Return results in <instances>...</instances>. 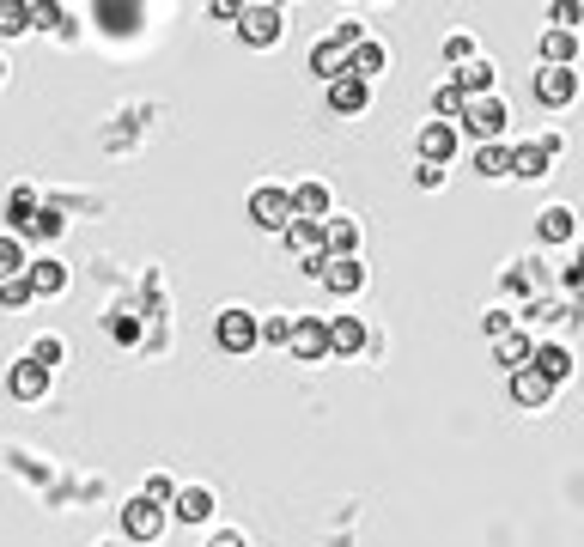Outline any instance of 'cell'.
Here are the masks:
<instances>
[{"instance_id": "obj_1", "label": "cell", "mask_w": 584, "mask_h": 547, "mask_svg": "<svg viewBox=\"0 0 584 547\" xmlns=\"http://www.w3.org/2000/svg\"><path fill=\"white\" fill-rule=\"evenodd\" d=\"M165 517H171L165 505H153V499L140 493V499L122 505V535H128V541H159V535H165Z\"/></svg>"}, {"instance_id": "obj_2", "label": "cell", "mask_w": 584, "mask_h": 547, "mask_svg": "<svg viewBox=\"0 0 584 547\" xmlns=\"http://www.w3.org/2000/svg\"><path fill=\"white\" fill-rule=\"evenodd\" d=\"M250 219H256L262 231H286V225H292V189H274V183L256 189V195H250Z\"/></svg>"}, {"instance_id": "obj_3", "label": "cell", "mask_w": 584, "mask_h": 547, "mask_svg": "<svg viewBox=\"0 0 584 547\" xmlns=\"http://www.w3.org/2000/svg\"><path fill=\"white\" fill-rule=\"evenodd\" d=\"M530 86H536V104H548V110H566V104L578 98V73H572V67H542Z\"/></svg>"}, {"instance_id": "obj_4", "label": "cell", "mask_w": 584, "mask_h": 547, "mask_svg": "<svg viewBox=\"0 0 584 547\" xmlns=\"http://www.w3.org/2000/svg\"><path fill=\"white\" fill-rule=\"evenodd\" d=\"M457 128H469V134L487 146V140H499V128H505V104H499V98H469Z\"/></svg>"}, {"instance_id": "obj_5", "label": "cell", "mask_w": 584, "mask_h": 547, "mask_svg": "<svg viewBox=\"0 0 584 547\" xmlns=\"http://www.w3.org/2000/svg\"><path fill=\"white\" fill-rule=\"evenodd\" d=\"M256 341H262V323L250 310H219V347L226 353H250Z\"/></svg>"}, {"instance_id": "obj_6", "label": "cell", "mask_w": 584, "mask_h": 547, "mask_svg": "<svg viewBox=\"0 0 584 547\" xmlns=\"http://www.w3.org/2000/svg\"><path fill=\"white\" fill-rule=\"evenodd\" d=\"M292 353H299L305 365L329 359V323H317V317H292Z\"/></svg>"}, {"instance_id": "obj_7", "label": "cell", "mask_w": 584, "mask_h": 547, "mask_svg": "<svg viewBox=\"0 0 584 547\" xmlns=\"http://www.w3.org/2000/svg\"><path fill=\"white\" fill-rule=\"evenodd\" d=\"M451 152H457V122H426V128H420V165H438V171H445Z\"/></svg>"}, {"instance_id": "obj_8", "label": "cell", "mask_w": 584, "mask_h": 547, "mask_svg": "<svg viewBox=\"0 0 584 547\" xmlns=\"http://www.w3.org/2000/svg\"><path fill=\"white\" fill-rule=\"evenodd\" d=\"M238 31H244V43L268 49V43L280 37V7H244V13H238Z\"/></svg>"}, {"instance_id": "obj_9", "label": "cell", "mask_w": 584, "mask_h": 547, "mask_svg": "<svg viewBox=\"0 0 584 547\" xmlns=\"http://www.w3.org/2000/svg\"><path fill=\"white\" fill-rule=\"evenodd\" d=\"M554 396V383L536 371V365H524V371H511V402H518V408H542Z\"/></svg>"}, {"instance_id": "obj_10", "label": "cell", "mask_w": 584, "mask_h": 547, "mask_svg": "<svg viewBox=\"0 0 584 547\" xmlns=\"http://www.w3.org/2000/svg\"><path fill=\"white\" fill-rule=\"evenodd\" d=\"M7 389L19 402H37V396H49V371L37 365V359H19L13 371H7Z\"/></svg>"}, {"instance_id": "obj_11", "label": "cell", "mask_w": 584, "mask_h": 547, "mask_svg": "<svg viewBox=\"0 0 584 547\" xmlns=\"http://www.w3.org/2000/svg\"><path fill=\"white\" fill-rule=\"evenodd\" d=\"M384 67H390V49L372 43V37H365L359 49H347V73H353V80H365V86H372V73H384Z\"/></svg>"}, {"instance_id": "obj_12", "label": "cell", "mask_w": 584, "mask_h": 547, "mask_svg": "<svg viewBox=\"0 0 584 547\" xmlns=\"http://www.w3.org/2000/svg\"><path fill=\"white\" fill-rule=\"evenodd\" d=\"M365 98H372V86L353 80V73H341V80L329 86V110H335V116H359V110H365Z\"/></svg>"}, {"instance_id": "obj_13", "label": "cell", "mask_w": 584, "mask_h": 547, "mask_svg": "<svg viewBox=\"0 0 584 547\" xmlns=\"http://www.w3.org/2000/svg\"><path fill=\"white\" fill-rule=\"evenodd\" d=\"M280 238H286V250H299V262H305V256H329V250H323V225H317V219H292Z\"/></svg>"}, {"instance_id": "obj_14", "label": "cell", "mask_w": 584, "mask_h": 547, "mask_svg": "<svg viewBox=\"0 0 584 547\" xmlns=\"http://www.w3.org/2000/svg\"><path fill=\"white\" fill-rule=\"evenodd\" d=\"M457 92H463V98H493V61H481V55L463 61V67H457Z\"/></svg>"}, {"instance_id": "obj_15", "label": "cell", "mask_w": 584, "mask_h": 547, "mask_svg": "<svg viewBox=\"0 0 584 547\" xmlns=\"http://www.w3.org/2000/svg\"><path fill=\"white\" fill-rule=\"evenodd\" d=\"M323 286H329V292H359V286H365V268H359V256H329V268H323Z\"/></svg>"}, {"instance_id": "obj_16", "label": "cell", "mask_w": 584, "mask_h": 547, "mask_svg": "<svg viewBox=\"0 0 584 547\" xmlns=\"http://www.w3.org/2000/svg\"><path fill=\"white\" fill-rule=\"evenodd\" d=\"M311 73H323V86H335L341 73H347V49H341L335 37H323V43L311 49Z\"/></svg>"}, {"instance_id": "obj_17", "label": "cell", "mask_w": 584, "mask_h": 547, "mask_svg": "<svg viewBox=\"0 0 584 547\" xmlns=\"http://www.w3.org/2000/svg\"><path fill=\"white\" fill-rule=\"evenodd\" d=\"M323 213H329V189L323 183H299V189H292V219H317L323 225Z\"/></svg>"}, {"instance_id": "obj_18", "label": "cell", "mask_w": 584, "mask_h": 547, "mask_svg": "<svg viewBox=\"0 0 584 547\" xmlns=\"http://www.w3.org/2000/svg\"><path fill=\"white\" fill-rule=\"evenodd\" d=\"M493 353H499V365H511V371H524V365L536 359V341H530V335H518V329H511V335H499V341H493Z\"/></svg>"}, {"instance_id": "obj_19", "label": "cell", "mask_w": 584, "mask_h": 547, "mask_svg": "<svg viewBox=\"0 0 584 547\" xmlns=\"http://www.w3.org/2000/svg\"><path fill=\"white\" fill-rule=\"evenodd\" d=\"M365 341H372V335H365L359 317H335V323H329V353H359Z\"/></svg>"}, {"instance_id": "obj_20", "label": "cell", "mask_w": 584, "mask_h": 547, "mask_svg": "<svg viewBox=\"0 0 584 547\" xmlns=\"http://www.w3.org/2000/svg\"><path fill=\"white\" fill-rule=\"evenodd\" d=\"M323 250L329 256H353L359 250V225L353 219H323Z\"/></svg>"}, {"instance_id": "obj_21", "label": "cell", "mask_w": 584, "mask_h": 547, "mask_svg": "<svg viewBox=\"0 0 584 547\" xmlns=\"http://www.w3.org/2000/svg\"><path fill=\"white\" fill-rule=\"evenodd\" d=\"M171 517H183V523H207V517H213V493H207V487H183L177 505H171Z\"/></svg>"}, {"instance_id": "obj_22", "label": "cell", "mask_w": 584, "mask_h": 547, "mask_svg": "<svg viewBox=\"0 0 584 547\" xmlns=\"http://www.w3.org/2000/svg\"><path fill=\"white\" fill-rule=\"evenodd\" d=\"M548 159H554V152L542 140L536 146H518V152H511V177H530L536 183V177H548Z\"/></svg>"}, {"instance_id": "obj_23", "label": "cell", "mask_w": 584, "mask_h": 547, "mask_svg": "<svg viewBox=\"0 0 584 547\" xmlns=\"http://www.w3.org/2000/svg\"><path fill=\"white\" fill-rule=\"evenodd\" d=\"M25 274H31V286H37V298H55V292L67 286V268H61L55 256H43V262H31Z\"/></svg>"}, {"instance_id": "obj_24", "label": "cell", "mask_w": 584, "mask_h": 547, "mask_svg": "<svg viewBox=\"0 0 584 547\" xmlns=\"http://www.w3.org/2000/svg\"><path fill=\"white\" fill-rule=\"evenodd\" d=\"M572 55H578V31H548L542 37V61L548 67H572Z\"/></svg>"}, {"instance_id": "obj_25", "label": "cell", "mask_w": 584, "mask_h": 547, "mask_svg": "<svg viewBox=\"0 0 584 547\" xmlns=\"http://www.w3.org/2000/svg\"><path fill=\"white\" fill-rule=\"evenodd\" d=\"M475 171H481V177H511V146L487 140V146L475 152Z\"/></svg>"}, {"instance_id": "obj_26", "label": "cell", "mask_w": 584, "mask_h": 547, "mask_svg": "<svg viewBox=\"0 0 584 547\" xmlns=\"http://www.w3.org/2000/svg\"><path fill=\"white\" fill-rule=\"evenodd\" d=\"M530 365H536L548 383H560V377L572 371V353H566V347H536V359H530Z\"/></svg>"}, {"instance_id": "obj_27", "label": "cell", "mask_w": 584, "mask_h": 547, "mask_svg": "<svg viewBox=\"0 0 584 547\" xmlns=\"http://www.w3.org/2000/svg\"><path fill=\"white\" fill-rule=\"evenodd\" d=\"M31 31V0H0V37Z\"/></svg>"}, {"instance_id": "obj_28", "label": "cell", "mask_w": 584, "mask_h": 547, "mask_svg": "<svg viewBox=\"0 0 584 547\" xmlns=\"http://www.w3.org/2000/svg\"><path fill=\"white\" fill-rule=\"evenodd\" d=\"M536 231H542V244H566V238H572V231H578V225H572V213H566V207H548Z\"/></svg>"}, {"instance_id": "obj_29", "label": "cell", "mask_w": 584, "mask_h": 547, "mask_svg": "<svg viewBox=\"0 0 584 547\" xmlns=\"http://www.w3.org/2000/svg\"><path fill=\"white\" fill-rule=\"evenodd\" d=\"M31 262H25V250H19V238L13 231H0V280H19Z\"/></svg>"}, {"instance_id": "obj_30", "label": "cell", "mask_w": 584, "mask_h": 547, "mask_svg": "<svg viewBox=\"0 0 584 547\" xmlns=\"http://www.w3.org/2000/svg\"><path fill=\"white\" fill-rule=\"evenodd\" d=\"M463 104H469V98L457 92V80H445V86H438V92H432V110H438V116H445V122H463Z\"/></svg>"}, {"instance_id": "obj_31", "label": "cell", "mask_w": 584, "mask_h": 547, "mask_svg": "<svg viewBox=\"0 0 584 547\" xmlns=\"http://www.w3.org/2000/svg\"><path fill=\"white\" fill-rule=\"evenodd\" d=\"M31 219H37V195H31V189H19V195H13V207H7V225H13V238H19V231H25Z\"/></svg>"}, {"instance_id": "obj_32", "label": "cell", "mask_w": 584, "mask_h": 547, "mask_svg": "<svg viewBox=\"0 0 584 547\" xmlns=\"http://www.w3.org/2000/svg\"><path fill=\"white\" fill-rule=\"evenodd\" d=\"M25 231H31V238H61L67 219H61V207H37V219H31Z\"/></svg>"}, {"instance_id": "obj_33", "label": "cell", "mask_w": 584, "mask_h": 547, "mask_svg": "<svg viewBox=\"0 0 584 547\" xmlns=\"http://www.w3.org/2000/svg\"><path fill=\"white\" fill-rule=\"evenodd\" d=\"M0 298H7L13 310H19V304H31V298H37V286H31V274H19V280H0Z\"/></svg>"}, {"instance_id": "obj_34", "label": "cell", "mask_w": 584, "mask_h": 547, "mask_svg": "<svg viewBox=\"0 0 584 547\" xmlns=\"http://www.w3.org/2000/svg\"><path fill=\"white\" fill-rule=\"evenodd\" d=\"M262 341H268V347H292V323H286V317H268V323H262Z\"/></svg>"}, {"instance_id": "obj_35", "label": "cell", "mask_w": 584, "mask_h": 547, "mask_svg": "<svg viewBox=\"0 0 584 547\" xmlns=\"http://www.w3.org/2000/svg\"><path fill=\"white\" fill-rule=\"evenodd\" d=\"M31 359H37L43 371H55V365H61V341H55V335H43V341L31 347Z\"/></svg>"}, {"instance_id": "obj_36", "label": "cell", "mask_w": 584, "mask_h": 547, "mask_svg": "<svg viewBox=\"0 0 584 547\" xmlns=\"http://www.w3.org/2000/svg\"><path fill=\"white\" fill-rule=\"evenodd\" d=\"M146 499H153V505H177V487L165 475H153V481H146Z\"/></svg>"}, {"instance_id": "obj_37", "label": "cell", "mask_w": 584, "mask_h": 547, "mask_svg": "<svg viewBox=\"0 0 584 547\" xmlns=\"http://www.w3.org/2000/svg\"><path fill=\"white\" fill-rule=\"evenodd\" d=\"M335 43H341V49H359V43H365V25H353V19L335 25Z\"/></svg>"}, {"instance_id": "obj_38", "label": "cell", "mask_w": 584, "mask_h": 547, "mask_svg": "<svg viewBox=\"0 0 584 547\" xmlns=\"http://www.w3.org/2000/svg\"><path fill=\"white\" fill-rule=\"evenodd\" d=\"M481 329L499 341V335H511V317H505V310H487V317H481Z\"/></svg>"}, {"instance_id": "obj_39", "label": "cell", "mask_w": 584, "mask_h": 547, "mask_svg": "<svg viewBox=\"0 0 584 547\" xmlns=\"http://www.w3.org/2000/svg\"><path fill=\"white\" fill-rule=\"evenodd\" d=\"M445 55L463 67V61H475V43H469V37H451V43H445Z\"/></svg>"}, {"instance_id": "obj_40", "label": "cell", "mask_w": 584, "mask_h": 547, "mask_svg": "<svg viewBox=\"0 0 584 547\" xmlns=\"http://www.w3.org/2000/svg\"><path fill=\"white\" fill-rule=\"evenodd\" d=\"M116 341L134 347V341H140V323H134V317H116Z\"/></svg>"}, {"instance_id": "obj_41", "label": "cell", "mask_w": 584, "mask_h": 547, "mask_svg": "<svg viewBox=\"0 0 584 547\" xmlns=\"http://www.w3.org/2000/svg\"><path fill=\"white\" fill-rule=\"evenodd\" d=\"M554 19H560V25H578V19H584V7H578V0H560Z\"/></svg>"}, {"instance_id": "obj_42", "label": "cell", "mask_w": 584, "mask_h": 547, "mask_svg": "<svg viewBox=\"0 0 584 547\" xmlns=\"http://www.w3.org/2000/svg\"><path fill=\"white\" fill-rule=\"evenodd\" d=\"M414 183H420V189H438V183H445V171H438V165H420Z\"/></svg>"}, {"instance_id": "obj_43", "label": "cell", "mask_w": 584, "mask_h": 547, "mask_svg": "<svg viewBox=\"0 0 584 547\" xmlns=\"http://www.w3.org/2000/svg\"><path fill=\"white\" fill-rule=\"evenodd\" d=\"M31 25H43V31L61 25V7H31Z\"/></svg>"}, {"instance_id": "obj_44", "label": "cell", "mask_w": 584, "mask_h": 547, "mask_svg": "<svg viewBox=\"0 0 584 547\" xmlns=\"http://www.w3.org/2000/svg\"><path fill=\"white\" fill-rule=\"evenodd\" d=\"M207 547H244V535H238V529H219V535H213Z\"/></svg>"}, {"instance_id": "obj_45", "label": "cell", "mask_w": 584, "mask_h": 547, "mask_svg": "<svg viewBox=\"0 0 584 547\" xmlns=\"http://www.w3.org/2000/svg\"><path fill=\"white\" fill-rule=\"evenodd\" d=\"M566 317H578V323H584V298H578V304H572V310H566Z\"/></svg>"}, {"instance_id": "obj_46", "label": "cell", "mask_w": 584, "mask_h": 547, "mask_svg": "<svg viewBox=\"0 0 584 547\" xmlns=\"http://www.w3.org/2000/svg\"><path fill=\"white\" fill-rule=\"evenodd\" d=\"M0 80H7V61H0Z\"/></svg>"}]
</instances>
